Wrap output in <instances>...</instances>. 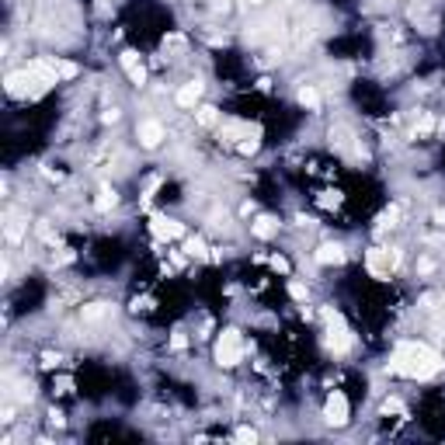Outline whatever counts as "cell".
<instances>
[{
  "instance_id": "1",
  "label": "cell",
  "mask_w": 445,
  "mask_h": 445,
  "mask_svg": "<svg viewBox=\"0 0 445 445\" xmlns=\"http://www.w3.org/2000/svg\"><path fill=\"white\" fill-rule=\"evenodd\" d=\"M247 355V341H244V331L241 327H227L219 338H216V365L219 369H237Z\"/></svg>"
},
{
  "instance_id": "2",
  "label": "cell",
  "mask_w": 445,
  "mask_h": 445,
  "mask_svg": "<svg viewBox=\"0 0 445 445\" xmlns=\"http://www.w3.org/2000/svg\"><path fill=\"white\" fill-rule=\"evenodd\" d=\"M396 261H400V251H396V247H369V251H365V272H369L372 279H379V282L393 275Z\"/></svg>"
},
{
  "instance_id": "3",
  "label": "cell",
  "mask_w": 445,
  "mask_h": 445,
  "mask_svg": "<svg viewBox=\"0 0 445 445\" xmlns=\"http://www.w3.org/2000/svg\"><path fill=\"white\" fill-rule=\"evenodd\" d=\"M164 139H167V125H164L160 119L146 115V119L136 122V143H139L143 150H160Z\"/></svg>"
},
{
  "instance_id": "4",
  "label": "cell",
  "mask_w": 445,
  "mask_h": 445,
  "mask_svg": "<svg viewBox=\"0 0 445 445\" xmlns=\"http://www.w3.org/2000/svg\"><path fill=\"white\" fill-rule=\"evenodd\" d=\"M324 421H327V424H334V428H344V424L351 421V403H348L344 390H331V393H327Z\"/></svg>"
},
{
  "instance_id": "5",
  "label": "cell",
  "mask_w": 445,
  "mask_h": 445,
  "mask_svg": "<svg viewBox=\"0 0 445 445\" xmlns=\"http://www.w3.org/2000/svg\"><path fill=\"white\" fill-rule=\"evenodd\" d=\"M150 234L157 237V244H171V241H184L188 230L181 219H171V216H153L150 219Z\"/></svg>"
},
{
  "instance_id": "6",
  "label": "cell",
  "mask_w": 445,
  "mask_h": 445,
  "mask_svg": "<svg viewBox=\"0 0 445 445\" xmlns=\"http://www.w3.org/2000/svg\"><path fill=\"white\" fill-rule=\"evenodd\" d=\"M348 261V247L341 244V241H324L317 251H313V265H320V268H338V265H344Z\"/></svg>"
},
{
  "instance_id": "7",
  "label": "cell",
  "mask_w": 445,
  "mask_h": 445,
  "mask_svg": "<svg viewBox=\"0 0 445 445\" xmlns=\"http://www.w3.org/2000/svg\"><path fill=\"white\" fill-rule=\"evenodd\" d=\"M119 67L125 70V77H129V84L132 87H146V67H143V60H139V53L136 49H122L119 53Z\"/></svg>"
},
{
  "instance_id": "8",
  "label": "cell",
  "mask_w": 445,
  "mask_h": 445,
  "mask_svg": "<svg viewBox=\"0 0 445 445\" xmlns=\"http://www.w3.org/2000/svg\"><path fill=\"white\" fill-rule=\"evenodd\" d=\"M247 230H251V237H254V241H275V237H279V230H282V222H279L272 212H258V216L247 222Z\"/></svg>"
},
{
  "instance_id": "9",
  "label": "cell",
  "mask_w": 445,
  "mask_h": 445,
  "mask_svg": "<svg viewBox=\"0 0 445 445\" xmlns=\"http://www.w3.org/2000/svg\"><path fill=\"white\" fill-rule=\"evenodd\" d=\"M202 94H205V84L191 77V80H184V84L177 87L174 105H177V108H184V112H188V108H198V105H202Z\"/></svg>"
},
{
  "instance_id": "10",
  "label": "cell",
  "mask_w": 445,
  "mask_h": 445,
  "mask_svg": "<svg viewBox=\"0 0 445 445\" xmlns=\"http://www.w3.org/2000/svg\"><path fill=\"white\" fill-rule=\"evenodd\" d=\"M296 105L303 108V112H320L324 108V94H320V87L317 84H299L296 87Z\"/></svg>"
},
{
  "instance_id": "11",
  "label": "cell",
  "mask_w": 445,
  "mask_h": 445,
  "mask_svg": "<svg viewBox=\"0 0 445 445\" xmlns=\"http://www.w3.org/2000/svg\"><path fill=\"white\" fill-rule=\"evenodd\" d=\"M91 205H94V212H98V216H108V212H112V209L119 205V191H115L112 184H101Z\"/></svg>"
},
{
  "instance_id": "12",
  "label": "cell",
  "mask_w": 445,
  "mask_h": 445,
  "mask_svg": "<svg viewBox=\"0 0 445 445\" xmlns=\"http://www.w3.org/2000/svg\"><path fill=\"white\" fill-rule=\"evenodd\" d=\"M219 122H222V112L216 105H198L195 108V125L198 129H219Z\"/></svg>"
},
{
  "instance_id": "13",
  "label": "cell",
  "mask_w": 445,
  "mask_h": 445,
  "mask_svg": "<svg viewBox=\"0 0 445 445\" xmlns=\"http://www.w3.org/2000/svg\"><path fill=\"white\" fill-rule=\"evenodd\" d=\"M108 313H112V303H105V299H91V303L80 306V320H84V324H98V320H105Z\"/></svg>"
},
{
  "instance_id": "14",
  "label": "cell",
  "mask_w": 445,
  "mask_h": 445,
  "mask_svg": "<svg viewBox=\"0 0 445 445\" xmlns=\"http://www.w3.org/2000/svg\"><path fill=\"white\" fill-rule=\"evenodd\" d=\"M376 222H379V227H376V234H379V237H386L390 230H396V227H400V205H386V209L379 212V219H376Z\"/></svg>"
},
{
  "instance_id": "15",
  "label": "cell",
  "mask_w": 445,
  "mask_h": 445,
  "mask_svg": "<svg viewBox=\"0 0 445 445\" xmlns=\"http://www.w3.org/2000/svg\"><path fill=\"white\" fill-rule=\"evenodd\" d=\"M181 251H184L188 258H195V261H209V251H212V247L205 244V237L195 234V237H184V247H181Z\"/></svg>"
},
{
  "instance_id": "16",
  "label": "cell",
  "mask_w": 445,
  "mask_h": 445,
  "mask_svg": "<svg viewBox=\"0 0 445 445\" xmlns=\"http://www.w3.org/2000/svg\"><path fill=\"white\" fill-rule=\"evenodd\" d=\"M286 293H289V299H293V303H299V306H306V303H310V286H306V282H299V279H293V275H289V282H286Z\"/></svg>"
},
{
  "instance_id": "17",
  "label": "cell",
  "mask_w": 445,
  "mask_h": 445,
  "mask_svg": "<svg viewBox=\"0 0 445 445\" xmlns=\"http://www.w3.org/2000/svg\"><path fill=\"white\" fill-rule=\"evenodd\" d=\"M56 70H60V80H77L80 77V67L70 63V60H63V56H56Z\"/></svg>"
},
{
  "instance_id": "18",
  "label": "cell",
  "mask_w": 445,
  "mask_h": 445,
  "mask_svg": "<svg viewBox=\"0 0 445 445\" xmlns=\"http://www.w3.org/2000/svg\"><path fill=\"white\" fill-rule=\"evenodd\" d=\"M268 268L279 272V275H286V279L293 275V261H289L286 254H268Z\"/></svg>"
},
{
  "instance_id": "19",
  "label": "cell",
  "mask_w": 445,
  "mask_h": 445,
  "mask_svg": "<svg viewBox=\"0 0 445 445\" xmlns=\"http://www.w3.org/2000/svg\"><path fill=\"white\" fill-rule=\"evenodd\" d=\"M435 268H438V265H435V258H428V254H421V258L414 261V272H417L421 279H428V275H435Z\"/></svg>"
},
{
  "instance_id": "20",
  "label": "cell",
  "mask_w": 445,
  "mask_h": 445,
  "mask_svg": "<svg viewBox=\"0 0 445 445\" xmlns=\"http://www.w3.org/2000/svg\"><path fill=\"white\" fill-rule=\"evenodd\" d=\"M53 393H60V396L73 393V379H70V376H56V379H53Z\"/></svg>"
},
{
  "instance_id": "21",
  "label": "cell",
  "mask_w": 445,
  "mask_h": 445,
  "mask_svg": "<svg viewBox=\"0 0 445 445\" xmlns=\"http://www.w3.org/2000/svg\"><path fill=\"white\" fill-rule=\"evenodd\" d=\"M119 122H122V108H115V105H112V108H105V112H101V125H119Z\"/></svg>"
},
{
  "instance_id": "22",
  "label": "cell",
  "mask_w": 445,
  "mask_h": 445,
  "mask_svg": "<svg viewBox=\"0 0 445 445\" xmlns=\"http://www.w3.org/2000/svg\"><path fill=\"white\" fill-rule=\"evenodd\" d=\"M324 209H338L341 205V191H320V198H317Z\"/></svg>"
},
{
  "instance_id": "23",
  "label": "cell",
  "mask_w": 445,
  "mask_h": 445,
  "mask_svg": "<svg viewBox=\"0 0 445 445\" xmlns=\"http://www.w3.org/2000/svg\"><path fill=\"white\" fill-rule=\"evenodd\" d=\"M60 365H63V355H60V351H42V369L53 372V369H60Z\"/></svg>"
},
{
  "instance_id": "24",
  "label": "cell",
  "mask_w": 445,
  "mask_h": 445,
  "mask_svg": "<svg viewBox=\"0 0 445 445\" xmlns=\"http://www.w3.org/2000/svg\"><path fill=\"white\" fill-rule=\"evenodd\" d=\"M184 348H188V334L177 327V331L171 334V351H184Z\"/></svg>"
},
{
  "instance_id": "25",
  "label": "cell",
  "mask_w": 445,
  "mask_h": 445,
  "mask_svg": "<svg viewBox=\"0 0 445 445\" xmlns=\"http://www.w3.org/2000/svg\"><path fill=\"white\" fill-rule=\"evenodd\" d=\"M234 438H237V442H254V438H258V431H254V428H237V435H234Z\"/></svg>"
},
{
  "instance_id": "26",
  "label": "cell",
  "mask_w": 445,
  "mask_h": 445,
  "mask_svg": "<svg viewBox=\"0 0 445 445\" xmlns=\"http://www.w3.org/2000/svg\"><path fill=\"white\" fill-rule=\"evenodd\" d=\"M49 424H53V428H63V424H67L63 410H56V407H53V410H49Z\"/></svg>"
},
{
  "instance_id": "27",
  "label": "cell",
  "mask_w": 445,
  "mask_h": 445,
  "mask_svg": "<svg viewBox=\"0 0 445 445\" xmlns=\"http://www.w3.org/2000/svg\"><path fill=\"white\" fill-rule=\"evenodd\" d=\"M431 219H435V227H438V230H445V209H435V212H431Z\"/></svg>"
},
{
  "instance_id": "28",
  "label": "cell",
  "mask_w": 445,
  "mask_h": 445,
  "mask_svg": "<svg viewBox=\"0 0 445 445\" xmlns=\"http://www.w3.org/2000/svg\"><path fill=\"white\" fill-rule=\"evenodd\" d=\"M0 421H4V424H15V403L4 407V417H0Z\"/></svg>"
},
{
  "instance_id": "29",
  "label": "cell",
  "mask_w": 445,
  "mask_h": 445,
  "mask_svg": "<svg viewBox=\"0 0 445 445\" xmlns=\"http://www.w3.org/2000/svg\"><path fill=\"white\" fill-rule=\"evenodd\" d=\"M244 4H251V8H265L268 0H244Z\"/></svg>"
}]
</instances>
